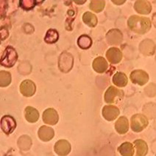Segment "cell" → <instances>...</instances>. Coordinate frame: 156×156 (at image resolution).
<instances>
[{
  "instance_id": "f1b7e54d",
  "label": "cell",
  "mask_w": 156,
  "mask_h": 156,
  "mask_svg": "<svg viewBox=\"0 0 156 156\" xmlns=\"http://www.w3.org/2000/svg\"><path fill=\"white\" fill-rule=\"evenodd\" d=\"M37 4L35 0H20L19 6L25 10H30L35 8Z\"/></svg>"
},
{
  "instance_id": "2e32d148",
  "label": "cell",
  "mask_w": 156,
  "mask_h": 156,
  "mask_svg": "<svg viewBox=\"0 0 156 156\" xmlns=\"http://www.w3.org/2000/svg\"><path fill=\"white\" fill-rule=\"evenodd\" d=\"M94 70L99 74H102L108 68V63L103 57H97L93 61Z\"/></svg>"
},
{
  "instance_id": "ba28073f",
  "label": "cell",
  "mask_w": 156,
  "mask_h": 156,
  "mask_svg": "<svg viewBox=\"0 0 156 156\" xmlns=\"http://www.w3.org/2000/svg\"><path fill=\"white\" fill-rule=\"evenodd\" d=\"M19 89L23 96L26 97H30L35 94L36 91V86L34 82L30 80H25L21 83Z\"/></svg>"
},
{
  "instance_id": "603a6c76",
  "label": "cell",
  "mask_w": 156,
  "mask_h": 156,
  "mask_svg": "<svg viewBox=\"0 0 156 156\" xmlns=\"http://www.w3.org/2000/svg\"><path fill=\"white\" fill-rule=\"evenodd\" d=\"M83 21L86 25H88L90 27H94L97 26V17L96 16L95 14L91 13V12H86L83 15Z\"/></svg>"
},
{
  "instance_id": "4fadbf2b",
  "label": "cell",
  "mask_w": 156,
  "mask_h": 156,
  "mask_svg": "<svg viewBox=\"0 0 156 156\" xmlns=\"http://www.w3.org/2000/svg\"><path fill=\"white\" fill-rule=\"evenodd\" d=\"M106 58L112 64L120 63L122 59V52L116 47H111L106 52Z\"/></svg>"
},
{
  "instance_id": "ffe728a7",
  "label": "cell",
  "mask_w": 156,
  "mask_h": 156,
  "mask_svg": "<svg viewBox=\"0 0 156 156\" xmlns=\"http://www.w3.org/2000/svg\"><path fill=\"white\" fill-rule=\"evenodd\" d=\"M112 81L113 84L116 85V86L119 88H123L127 86L128 83V79H127V75L123 72H116L113 75Z\"/></svg>"
},
{
  "instance_id": "d4e9b609",
  "label": "cell",
  "mask_w": 156,
  "mask_h": 156,
  "mask_svg": "<svg viewBox=\"0 0 156 156\" xmlns=\"http://www.w3.org/2000/svg\"><path fill=\"white\" fill-rule=\"evenodd\" d=\"M59 39V33L55 29L48 30L44 37V41L47 44H52L56 43Z\"/></svg>"
},
{
  "instance_id": "277c9868",
  "label": "cell",
  "mask_w": 156,
  "mask_h": 156,
  "mask_svg": "<svg viewBox=\"0 0 156 156\" xmlns=\"http://www.w3.org/2000/svg\"><path fill=\"white\" fill-rule=\"evenodd\" d=\"M74 58L68 52H63L58 59V67L63 73H68L73 68Z\"/></svg>"
},
{
  "instance_id": "9c48e42d",
  "label": "cell",
  "mask_w": 156,
  "mask_h": 156,
  "mask_svg": "<svg viewBox=\"0 0 156 156\" xmlns=\"http://www.w3.org/2000/svg\"><path fill=\"white\" fill-rule=\"evenodd\" d=\"M106 40L110 45H119L123 40V34L119 30H110L106 34Z\"/></svg>"
},
{
  "instance_id": "52a82bcc",
  "label": "cell",
  "mask_w": 156,
  "mask_h": 156,
  "mask_svg": "<svg viewBox=\"0 0 156 156\" xmlns=\"http://www.w3.org/2000/svg\"><path fill=\"white\" fill-rule=\"evenodd\" d=\"M124 96V92L118 89L114 86H110L105 93V101L107 103H113L116 102V99L122 98Z\"/></svg>"
},
{
  "instance_id": "d6986e66",
  "label": "cell",
  "mask_w": 156,
  "mask_h": 156,
  "mask_svg": "<svg viewBox=\"0 0 156 156\" xmlns=\"http://www.w3.org/2000/svg\"><path fill=\"white\" fill-rule=\"evenodd\" d=\"M24 116L27 121L30 123H35L39 119V112L37 109L31 106H27L24 110Z\"/></svg>"
},
{
  "instance_id": "484cf974",
  "label": "cell",
  "mask_w": 156,
  "mask_h": 156,
  "mask_svg": "<svg viewBox=\"0 0 156 156\" xmlns=\"http://www.w3.org/2000/svg\"><path fill=\"white\" fill-rule=\"evenodd\" d=\"M11 83V74L6 71L0 72V86L7 87Z\"/></svg>"
},
{
  "instance_id": "8992f818",
  "label": "cell",
  "mask_w": 156,
  "mask_h": 156,
  "mask_svg": "<svg viewBox=\"0 0 156 156\" xmlns=\"http://www.w3.org/2000/svg\"><path fill=\"white\" fill-rule=\"evenodd\" d=\"M130 78L131 82L133 83L142 86L148 82L150 77H149V74L145 71L137 69L131 72Z\"/></svg>"
},
{
  "instance_id": "6da1fadb",
  "label": "cell",
  "mask_w": 156,
  "mask_h": 156,
  "mask_svg": "<svg viewBox=\"0 0 156 156\" xmlns=\"http://www.w3.org/2000/svg\"><path fill=\"white\" fill-rule=\"evenodd\" d=\"M127 25L134 33L138 34H145L151 29L152 23L149 18L132 16L127 21Z\"/></svg>"
},
{
  "instance_id": "83f0119b",
  "label": "cell",
  "mask_w": 156,
  "mask_h": 156,
  "mask_svg": "<svg viewBox=\"0 0 156 156\" xmlns=\"http://www.w3.org/2000/svg\"><path fill=\"white\" fill-rule=\"evenodd\" d=\"M26 143H32V140L28 136H22L18 141V146L21 148V150H25L26 149V150H27L32 145L28 144H27Z\"/></svg>"
},
{
  "instance_id": "5b68a950",
  "label": "cell",
  "mask_w": 156,
  "mask_h": 156,
  "mask_svg": "<svg viewBox=\"0 0 156 156\" xmlns=\"http://www.w3.org/2000/svg\"><path fill=\"white\" fill-rule=\"evenodd\" d=\"M16 122L13 116L6 115L1 119V129L6 135H10L15 130Z\"/></svg>"
},
{
  "instance_id": "7402d4cb",
  "label": "cell",
  "mask_w": 156,
  "mask_h": 156,
  "mask_svg": "<svg viewBox=\"0 0 156 156\" xmlns=\"http://www.w3.org/2000/svg\"><path fill=\"white\" fill-rule=\"evenodd\" d=\"M118 151L123 156H133L134 154L133 145L130 142H124L119 147Z\"/></svg>"
},
{
  "instance_id": "cb8c5ba5",
  "label": "cell",
  "mask_w": 156,
  "mask_h": 156,
  "mask_svg": "<svg viewBox=\"0 0 156 156\" xmlns=\"http://www.w3.org/2000/svg\"><path fill=\"white\" fill-rule=\"evenodd\" d=\"M92 39L87 35H82L77 39V45L80 49H88L92 46Z\"/></svg>"
},
{
  "instance_id": "7c38bea8",
  "label": "cell",
  "mask_w": 156,
  "mask_h": 156,
  "mask_svg": "<svg viewBox=\"0 0 156 156\" xmlns=\"http://www.w3.org/2000/svg\"><path fill=\"white\" fill-rule=\"evenodd\" d=\"M72 147L68 141L64 139L59 140L55 143L54 147V150L58 155H67L71 152Z\"/></svg>"
},
{
  "instance_id": "44dd1931",
  "label": "cell",
  "mask_w": 156,
  "mask_h": 156,
  "mask_svg": "<svg viewBox=\"0 0 156 156\" xmlns=\"http://www.w3.org/2000/svg\"><path fill=\"white\" fill-rule=\"evenodd\" d=\"M135 147L136 149V155L144 156L148 152L147 144L141 139L136 140L134 141Z\"/></svg>"
},
{
  "instance_id": "5bb4252c",
  "label": "cell",
  "mask_w": 156,
  "mask_h": 156,
  "mask_svg": "<svg viewBox=\"0 0 156 156\" xmlns=\"http://www.w3.org/2000/svg\"><path fill=\"white\" fill-rule=\"evenodd\" d=\"M38 136L41 141H49L55 136V131L52 127L47 126H41L38 131Z\"/></svg>"
},
{
  "instance_id": "9a60e30c",
  "label": "cell",
  "mask_w": 156,
  "mask_h": 156,
  "mask_svg": "<svg viewBox=\"0 0 156 156\" xmlns=\"http://www.w3.org/2000/svg\"><path fill=\"white\" fill-rule=\"evenodd\" d=\"M134 9L138 13L142 14V15H147L151 12L152 5L151 3L149 1H143V0H139L135 2Z\"/></svg>"
},
{
  "instance_id": "30bf717a",
  "label": "cell",
  "mask_w": 156,
  "mask_h": 156,
  "mask_svg": "<svg viewBox=\"0 0 156 156\" xmlns=\"http://www.w3.org/2000/svg\"><path fill=\"white\" fill-rule=\"evenodd\" d=\"M44 122L49 125H56L59 120L58 113L54 108H48L44 111L42 116Z\"/></svg>"
},
{
  "instance_id": "7a4b0ae2",
  "label": "cell",
  "mask_w": 156,
  "mask_h": 156,
  "mask_svg": "<svg viewBox=\"0 0 156 156\" xmlns=\"http://www.w3.org/2000/svg\"><path fill=\"white\" fill-rule=\"evenodd\" d=\"M19 58V55L15 49L11 46H8L1 57L0 64L6 68H11L16 64Z\"/></svg>"
},
{
  "instance_id": "3957f363",
  "label": "cell",
  "mask_w": 156,
  "mask_h": 156,
  "mask_svg": "<svg viewBox=\"0 0 156 156\" xmlns=\"http://www.w3.org/2000/svg\"><path fill=\"white\" fill-rule=\"evenodd\" d=\"M149 124L148 119L144 115L141 113H136L131 117L130 126L131 129L135 133H140L147 127Z\"/></svg>"
},
{
  "instance_id": "ac0fdd59",
  "label": "cell",
  "mask_w": 156,
  "mask_h": 156,
  "mask_svg": "<svg viewBox=\"0 0 156 156\" xmlns=\"http://www.w3.org/2000/svg\"><path fill=\"white\" fill-rule=\"evenodd\" d=\"M115 129L119 134L127 133L129 130V122L127 117L120 116L115 123Z\"/></svg>"
},
{
  "instance_id": "8fae6325",
  "label": "cell",
  "mask_w": 156,
  "mask_h": 156,
  "mask_svg": "<svg viewBox=\"0 0 156 156\" xmlns=\"http://www.w3.org/2000/svg\"><path fill=\"white\" fill-rule=\"evenodd\" d=\"M119 109L115 105H105L102 108V114L105 119L111 122L115 120L119 115Z\"/></svg>"
},
{
  "instance_id": "4316f807",
  "label": "cell",
  "mask_w": 156,
  "mask_h": 156,
  "mask_svg": "<svg viewBox=\"0 0 156 156\" xmlns=\"http://www.w3.org/2000/svg\"><path fill=\"white\" fill-rule=\"evenodd\" d=\"M105 5V2L103 0H99V1H91L90 2L89 7L91 10H93L95 13H100L104 10Z\"/></svg>"
},
{
  "instance_id": "e0dca14e",
  "label": "cell",
  "mask_w": 156,
  "mask_h": 156,
  "mask_svg": "<svg viewBox=\"0 0 156 156\" xmlns=\"http://www.w3.org/2000/svg\"><path fill=\"white\" fill-rule=\"evenodd\" d=\"M139 49L144 55H152L155 52V45L152 41L146 39L140 44Z\"/></svg>"
}]
</instances>
